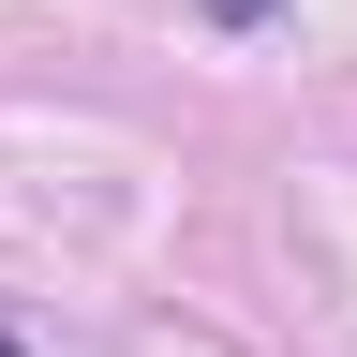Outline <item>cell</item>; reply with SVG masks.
<instances>
[{"instance_id": "1", "label": "cell", "mask_w": 357, "mask_h": 357, "mask_svg": "<svg viewBox=\"0 0 357 357\" xmlns=\"http://www.w3.org/2000/svg\"><path fill=\"white\" fill-rule=\"evenodd\" d=\"M208 15H223V30H268V15H283V0H208Z\"/></svg>"}]
</instances>
